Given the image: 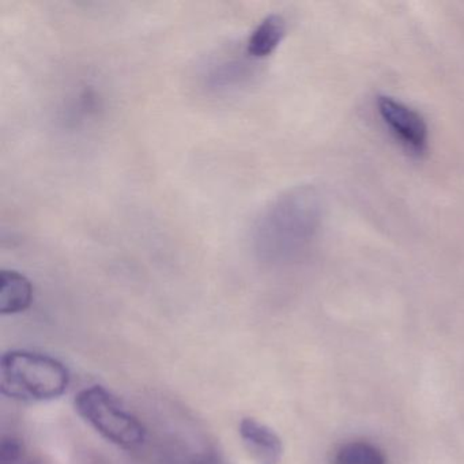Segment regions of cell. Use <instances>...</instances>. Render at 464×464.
<instances>
[{
  "label": "cell",
  "instance_id": "cell-6",
  "mask_svg": "<svg viewBox=\"0 0 464 464\" xmlns=\"http://www.w3.org/2000/svg\"><path fill=\"white\" fill-rule=\"evenodd\" d=\"M34 285L28 276L15 270L0 273V314H17L31 308Z\"/></svg>",
  "mask_w": 464,
  "mask_h": 464
},
{
  "label": "cell",
  "instance_id": "cell-4",
  "mask_svg": "<svg viewBox=\"0 0 464 464\" xmlns=\"http://www.w3.org/2000/svg\"><path fill=\"white\" fill-rule=\"evenodd\" d=\"M377 112L382 123L401 146L414 156L428 151L429 129L420 113L390 96L377 97Z\"/></svg>",
  "mask_w": 464,
  "mask_h": 464
},
{
  "label": "cell",
  "instance_id": "cell-3",
  "mask_svg": "<svg viewBox=\"0 0 464 464\" xmlns=\"http://www.w3.org/2000/svg\"><path fill=\"white\" fill-rule=\"evenodd\" d=\"M77 414L111 444L131 450L148 440V429L107 388H83L74 399Z\"/></svg>",
  "mask_w": 464,
  "mask_h": 464
},
{
  "label": "cell",
  "instance_id": "cell-1",
  "mask_svg": "<svg viewBox=\"0 0 464 464\" xmlns=\"http://www.w3.org/2000/svg\"><path fill=\"white\" fill-rule=\"evenodd\" d=\"M323 214L324 200L316 187L297 186L282 192L255 222V254L273 265L301 256L319 233Z\"/></svg>",
  "mask_w": 464,
  "mask_h": 464
},
{
  "label": "cell",
  "instance_id": "cell-2",
  "mask_svg": "<svg viewBox=\"0 0 464 464\" xmlns=\"http://www.w3.org/2000/svg\"><path fill=\"white\" fill-rule=\"evenodd\" d=\"M69 369L58 358L31 350H10L0 360V392L24 403H45L69 390Z\"/></svg>",
  "mask_w": 464,
  "mask_h": 464
},
{
  "label": "cell",
  "instance_id": "cell-10",
  "mask_svg": "<svg viewBox=\"0 0 464 464\" xmlns=\"http://www.w3.org/2000/svg\"><path fill=\"white\" fill-rule=\"evenodd\" d=\"M186 464H227L216 450H205L199 455L191 456Z\"/></svg>",
  "mask_w": 464,
  "mask_h": 464
},
{
  "label": "cell",
  "instance_id": "cell-8",
  "mask_svg": "<svg viewBox=\"0 0 464 464\" xmlns=\"http://www.w3.org/2000/svg\"><path fill=\"white\" fill-rule=\"evenodd\" d=\"M334 464H387L384 452L368 441H352L342 445Z\"/></svg>",
  "mask_w": 464,
  "mask_h": 464
},
{
  "label": "cell",
  "instance_id": "cell-9",
  "mask_svg": "<svg viewBox=\"0 0 464 464\" xmlns=\"http://www.w3.org/2000/svg\"><path fill=\"white\" fill-rule=\"evenodd\" d=\"M26 458L25 445L14 436H4L0 442V464H23Z\"/></svg>",
  "mask_w": 464,
  "mask_h": 464
},
{
  "label": "cell",
  "instance_id": "cell-7",
  "mask_svg": "<svg viewBox=\"0 0 464 464\" xmlns=\"http://www.w3.org/2000/svg\"><path fill=\"white\" fill-rule=\"evenodd\" d=\"M286 29V21L282 15L270 14L263 18L249 36L246 53L255 59L273 55L284 40Z\"/></svg>",
  "mask_w": 464,
  "mask_h": 464
},
{
  "label": "cell",
  "instance_id": "cell-5",
  "mask_svg": "<svg viewBox=\"0 0 464 464\" xmlns=\"http://www.w3.org/2000/svg\"><path fill=\"white\" fill-rule=\"evenodd\" d=\"M238 434L244 448L256 464H279L284 444L276 430L256 418L246 417L238 423Z\"/></svg>",
  "mask_w": 464,
  "mask_h": 464
}]
</instances>
